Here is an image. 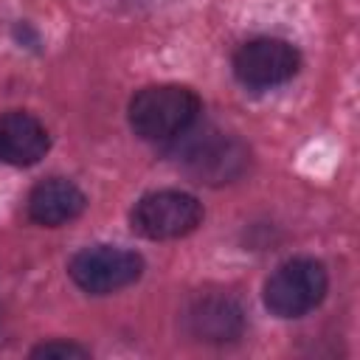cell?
I'll return each instance as SVG.
<instances>
[{
	"label": "cell",
	"mask_w": 360,
	"mask_h": 360,
	"mask_svg": "<svg viewBox=\"0 0 360 360\" xmlns=\"http://www.w3.org/2000/svg\"><path fill=\"white\" fill-rule=\"evenodd\" d=\"M183 326L194 340L225 346L242 338L245 332V312L239 301L222 292H205L197 295L186 312H183Z\"/></svg>",
	"instance_id": "52a82bcc"
},
{
	"label": "cell",
	"mask_w": 360,
	"mask_h": 360,
	"mask_svg": "<svg viewBox=\"0 0 360 360\" xmlns=\"http://www.w3.org/2000/svg\"><path fill=\"white\" fill-rule=\"evenodd\" d=\"M329 290V273L323 262L312 256H295L281 262L264 281V307L276 318H304L321 301Z\"/></svg>",
	"instance_id": "3957f363"
},
{
	"label": "cell",
	"mask_w": 360,
	"mask_h": 360,
	"mask_svg": "<svg viewBox=\"0 0 360 360\" xmlns=\"http://www.w3.org/2000/svg\"><path fill=\"white\" fill-rule=\"evenodd\" d=\"M202 222V202L180 188H158L143 197L129 211V228L152 242L183 239L194 233Z\"/></svg>",
	"instance_id": "277c9868"
},
{
	"label": "cell",
	"mask_w": 360,
	"mask_h": 360,
	"mask_svg": "<svg viewBox=\"0 0 360 360\" xmlns=\"http://www.w3.org/2000/svg\"><path fill=\"white\" fill-rule=\"evenodd\" d=\"M51 149L48 127L28 110L0 112V163L6 166H34Z\"/></svg>",
	"instance_id": "ba28073f"
},
{
	"label": "cell",
	"mask_w": 360,
	"mask_h": 360,
	"mask_svg": "<svg viewBox=\"0 0 360 360\" xmlns=\"http://www.w3.org/2000/svg\"><path fill=\"white\" fill-rule=\"evenodd\" d=\"M169 155L200 186H228L250 166V146L239 135L197 124L169 143Z\"/></svg>",
	"instance_id": "6da1fadb"
},
{
	"label": "cell",
	"mask_w": 360,
	"mask_h": 360,
	"mask_svg": "<svg viewBox=\"0 0 360 360\" xmlns=\"http://www.w3.org/2000/svg\"><path fill=\"white\" fill-rule=\"evenodd\" d=\"M31 357H90V349L73 340H48L34 346Z\"/></svg>",
	"instance_id": "30bf717a"
},
{
	"label": "cell",
	"mask_w": 360,
	"mask_h": 360,
	"mask_svg": "<svg viewBox=\"0 0 360 360\" xmlns=\"http://www.w3.org/2000/svg\"><path fill=\"white\" fill-rule=\"evenodd\" d=\"M87 208L84 191L68 177H45L39 180L25 200V214L34 225L59 228L82 217Z\"/></svg>",
	"instance_id": "9c48e42d"
},
{
	"label": "cell",
	"mask_w": 360,
	"mask_h": 360,
	"mask_svg": "<svg viewBox=\"0 0 360 360\" xmlns=\"http://www.w3.org/2000/svg\"><path fill=\"white\" fill-rule=\"evenodd\" d=\"M231 70L242 87L270 90L290 82L301 70V53L292 42L278 37H256L233 51Z\"/></svg>",
	"instance_id": "8992f818"
},
{
	"label": "cell",
	"mask_w": 360,
	"mask_h": 360,
	"mask_svg": "<svg viewBox=\"0 0 360 360\" xmlns=\"http://www.w3.org/2000/svg\"><path fill=\"white\" fill-rule=\"evenodd\" d=\"M200 96L186 84H146L127 107L129 129L146 143H174L200 118Z\"/></svg>",
	"instance_id": "7a4b0ae2"
},
{
	"label": "cell",
	"mask_w": 360,
	"mask_h": 360,
	"mask_svg": "<svg viewBox=\"0 0 360 360\" xmlns=\"http://www.w3.org/2000/svg\"><path fill=\"white\" fill-rule=\"evenodd\" d=\"M70 281L87 295H112L143 276V256L121 245H93L68 262Z\"/></svg>",
	"instance_id": "5b68a950"
}]
</instances>
